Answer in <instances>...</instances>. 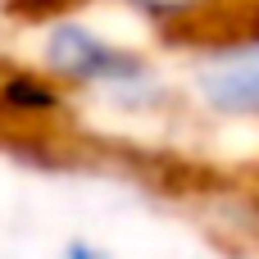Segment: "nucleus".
<instances>
[{
    "mask_svg": "<svg viewBox=\"0 0 259 259\" xmlns=\"http://www.w3.org/2000/svg\"><path fill=\"white\" fill-rule=\"evenodd\" d=\"M59 259H114V250H105V246H96V241H87V237H73Z\"/></svg>",
    "mask_w": 259,
    "mask_h": 259,
    "instance_id": "nucleus-4",
    "label": "nucleus"
},
{
    "mask_svg": "<svg viewBox=\"0 0 259 259\" xmlns=\"http://www.w3.org/2000/svg\"><path fill=\"white\" fill-rule=\"evenodd\" d=\"M182 105L214 123H259V27L178 50Z\"/></svg>",
    "mask_w": 259,
    "mask_h": 259,
    "instance_id": "nucleus-3",
    "label": "nucleus"
},
{
    "mask_svg": "<svg viewBox=\"0 0 259 259\" xmlns=\"http://www.w3.org/2000/svg\"><path fill=\"white\" fill-rule=\"evenodd\" d=\"M87 5L132 14L164 50H191L200 41L259 27V0H0L5 18L18 27H46L55 18L82 14Z\"/></svg>",
    "mask_w": 259,
    "mask_h": 259,
    "instance_id": "nucleus-2",
    "label": "nucleus"
},
{
    "mask_svg": "<svg viewBox=\"0 0 259 259\" xmlns=\"http://www.w3.org/2000/svg\"><path fill=\"white\" fill-rule=\"evenodd\" d=\"M32 64L46 77H55L73 96V105L96 100L100 109H118V114L187 109L178 77H168V68L146 46L118 41V36L100 32L96 23H87L82 14H68V18L36 27V59Z\"/></svg>",
    "mask_w": 259,
    "mask_h": 259,
    "instance_id": "nucleus-1",
    "label": "nucleus"
}]
</instances>
